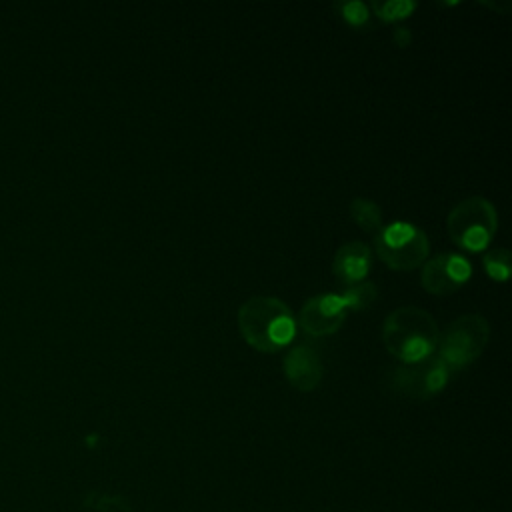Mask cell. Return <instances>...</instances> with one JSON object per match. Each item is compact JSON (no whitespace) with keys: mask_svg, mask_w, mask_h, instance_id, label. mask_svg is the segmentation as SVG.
Wrapping results in <instances>:
<instances>
[{"mask_svg":"<svg viewBox=\"0 0 512 512\" xmlns=\"http://www.w3.org/2000/svg\"><path fill=\"white\" fill-rule=\"evenodd\" d=\"M438 326L430 312L416 306L392 310L382 324L384 348L402 364L422 362L438 344Z\"/></svg>","mask_w":512,"mask_h":512,"instance_id":"1","label":"cell"},{"mask_svg":"<svg viewBox=\"0 0 512 512\" xmlns=\"http://www.w3.org/2000/svg\"><path fill=\"white\" fill-rule=\"evenodd\" d=\"M238 330L258 352L284 348L296 332L292 310L274 296H252L238 308Z\"/></svg>","mask_w":512,"mask_h":512,"instance_id":"2","label":"cell"},{"mask_svg":"<svg viewBox=\"0 0 512 512\" xmlns=\"http://www.w3.org/2000/svg\"><path fill=\"white\" fill-rule=\"evenodd\" d=\"M498 228V214L490 200L470 196L458 202L446 216L450 240L468 252L484 250Z\"/></svg>","mask_w":512,"mask_h":512,"instance_id":"3","label":"cell"},{"mask_svg":"<svg viewBox=\"0 0 512 512\" xmlns=\"http://www.w3.org/2000/svg\"><path fill=\"white\" fill-rule=\"evenodd\" d=\"M490 326L480 314H464L452 320L442 334H438V360L448 372L462 370L472 364L486 348Z\"/></svg>","mask_w":512,"mask_h":512,"instance_id":"4","label":"cell"},{"mask_svg":"<svg viewBox=\"0 0 512 512\" xmlns=\"http://www.w3.org/2000/svg\"><path fill=\"white\" fill-rule=\"evenodd\" d=\"M374 248L388 268L408 272L426 262L430 242L418 226L410 222H392L374 234Z\"/></svg>","mask_w":512,"mask_h":512,"instance_id":"5","label":"cell"},{"mask_svg":"<svg viewBox=\"0 0 512 512\" xmlns=\"http://www.w3.org/2000/svg\"><path fill=\"white\" fill-rule=\"evenodd\" d=\"M448 378L450 372L446 366L436 356H430L422 362L396 366L390 374V386L402 396L428 400L448 384Z\"/></svg>","mask_w":512,"mask_h":512,"instance_id":"6","label":"cell"},{"mask_svg":"<svg viewBox=\"0 0 512 512\" xmlns=\"http://www.w3.org/2000/svg\"><path fill=\"white\" fill-rule=\"evenodd\" d=\"M472 274L470 262L460 254H438L430 258L424 268L420 282L426 292L446 296L460 290Z\"/></svg>","mask_w":512,"mask_h":512,"instance_id":"7","label":"cell"},{"mask_svg":"<svg viewBox=\"0 0 512 512\" xmlns=\"http://www.w3.org/2000/svg\"><path fill=\"white\" fill-rule=\"evenodd\" d=\"M346 312L340 294H320L304 302L298 322L308 336H330L342 326Z\"/></svg>","mask_w":512,"mask_h":512,"instance_id":"8","label":"cell"},{"mask_svg":"<svg viewBox=\"0 0 512 512\" xmlns=\"http://www.w3.org/2000/svg\"><path fill=\"white\" fill-rule=\"evenodd\" d=\"M286 380L300 392L314 390L322 380V360L310 346H294L282 360Z\"/></svg>","mask_w":512,"mask_h":512,"instance_id":"9","label":"cell"},{"mask_svg":"<svg viewBox=\"0 0 512 512\" xmlns=\"http://www.w3.org/2000/svg\"><path fill=\"white\" fill-rule=\"evenodd\" d=\"M370 266H372V252H370V246L364 242L342 244L336 250L332 260L334 276L346 286L364 282V276L368 274Z\"/></svg>","mask_w":512,"mask_h":512,"instance_id":"10","label":"cell"},{"mask_svg":"<svg viewBox=\"0 0 512 512\" xmlns=\"http://www.w3.org/2000/svg\"><path fill=\"white\" fill-rule=\"evenodd\" d=\"M350 216L364 232L370 234H376L384 226L380 206L368 198H354L350 202Z\"/></svg>","mask_w":512,"mask_h":512,"instance_id":"11","label":"cell"},{"mask_svg":"<svg viewBox=\"0 0 512 512\" xmlns=\"http://www.w3.org/2000/svg\"><path fill=\"white\" fill-rule=\"evenodd\" d=\"M348 310H362L370 306L376 298V286L372 282H358L352 286H346L344 294H340Z\"/></svg>","mask_w":512,"mask_h":512,"instance_id":"12","label":"cell"},{"mask_svg":"<svg viewBox=\"0 0 512 512\" xmlns=\"http://www.w3.org/2000/svg\"><path fill=\"white\" fill-rule=\"evenodd\" d=\"M370 8L384 22H398L406 18L412 10H416V2L410 0H388V2H372Z\"/></svg>","mask_w":512,"mask_h":512,"instance_id":"13","label":"cell"},{"mask_svg":"<svg viewBox=\"0 0 512 512\" xmlns=\"http://www.w3.org/2000/svg\"><path fill=\"white\" fill-rule=\"evenodd\" d=\"M484 270L488 272V276L492 280H506L510 276V252L506 248H496V250H490L484 258Z\"/></svg>","mask_w":512,"mask_h":512,"instance_id":"14","label":"cell"},{"mask_svg":"<svg viewBox=\"0 0 512 512\" xmlns=\"http://www.w3.org/2000/svg\"><path fill=\"white\" fill-rule=\"evenodd\" d=\"M86 506L100 510V512H128L130 510V502L126 498L100 494V492H92L86 498Z\"/></svg>","mask_w":512,"mask_h":512,"instance_id":"15","label":"cell"},{"mask_svg":"<svg viewBox=\"0 0 512 512\" xmlns=\"http://www.w3.org/2000/svg\"><path fill=\"white\" fill-rule=\"evenodd\" d=\"M342 14V18L350 24V26H362L368 22V6L362 2H344L336 6Z\"/></svg>","mask_w":512,"mask_h":512,"instance_id":"16","label":"cell"},{"mask_svg":"<svg viewBox=\"0 0 512 512\" xmlns=\"http://www.w3.org/2000/svg\"><path fill=\"white\" fill-rule=\"evenodd\" d=\"M410 30L408 28H396L394 30V42L400 46V48H404V46H408V42H410Z\"/></svg>","mask_w":512,"mask_h":512,"instance_id":"17","label":"cell"}]
</instances>
